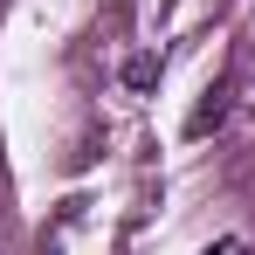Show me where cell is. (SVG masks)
I'll return each mask as SVG.
<instances>
[{
	"label": "cell",
	"instance_id": "1",
	"mask_svg": "<svg viewBox=\"0 0 255 255\" xmlns=\"http://www.w3.org/2000/svg\"><path fill=\"white\" fill-rule=\"evenodd\" d=\"M207 255H242V249H235V242H221V249H207Z\"/></svg>",
	"mask_w": 255,
	"mask_h": 255
}]
</instances>
